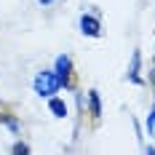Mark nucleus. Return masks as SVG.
Instances as JSON below:
<instances>
[{
  "label": "nucleus",
  "mask_w": 155,
  "mask_h": 155,
  "mask_svg": "<svg viewBox=\"0 0 155 155\" xmlns=\"http://www.w3.org/2000/svg\"><path fill=\"white\" fill-rule=\"evenodd\" d=\"M40 3H43V5H48V3H54V0H40Z\"/></svg>",
  "instance_id": "6e6552de"
},
{
  "label": "nucleus",
  "mask_w": 155,
  "mask_h": 155,
  "mask_svg": "<svg viewBox=\"0 0 155 155\" xmlns=\"http://www.w3.org/2000/svg\"><path fill=\"white\" fill-rule=\"evenodd\" d=\"M137 70H139V54H134V59H131V72H128V75L134 78V80H139V75H137Z\"/></svg>",
  "instance_id": "423d86ee"
},
{
  "label": "nucleus",
  "mask_w": 155,
  "mask_h": 155,
  "mask_svg": "<svg viewBox=\"0 0 155 155\" xmlns=\"http://www.w3.org/2000/svg\"><path fill=\"white\" fill-rule=\"evenodd\" d=\"M70 67H72V62H70V56H59V59H56V72H59V80H62L64 86H67V83H70Z\"/></svg>",
  "instance_id": "f03ea898"
},
{
  "label": "nucleus",
  "mask_w": 155,
  "mask_h": 155,
  "mask_svg": "<svg viewBox=\"0 0 155 155\" xmlns=\"http://www.w3.org/2000/svg\"><path fill=\"white\" fill-rule=\"evenodd\" d=\"M59 86H62V80L54 75V72H40V75L35 78V91L40 94V96L56 94V91H59Z\"/></svg>",
  "instance_id": "f257e3e1"
},
{
  "label": "nucleus",
  "mask_w": 155,
  "mask_h": 155,
  "mask_svg": "<svg viewBox=\"0 0 155 155\" xmlns=\"http://www.w3.org/2000/svg\"><path fill=\"white\" fill-rule=\"evenodd\" d=\"M88 104H91V115H94V118H99V115H102V104H99V94H96V91L88 94Z\"/></svg>",
  "instance_id": "20e7f679"
},
{
  "label": "nucleus",
  "mask_w": 155,
  "mask_h": 155,
  "mask_svg": "<svg viewBox=\"0 0 155 155\" xmlns=\"http://www.w3.org/2000/svg\"><path fill=\"white\" fill-rule=\"evenodd\" d=\"M147 128H150V134H153V131H155V110H153V115L147 118Z\"/></svg>",
  "instance_id": "0eeeda50"
},
{
  "label": "nucleus",
  "mask_w": 155,
  "mask_h": 155,
  "mask_svg": "<svg viewBox=\"0 0 155 155\" xmlns=\"http://www.w3.org/2000/svg\"><path fill=\"white\" fill-rule=\"evenodd\" d=\"M51 112H56L59 118H64L67 115V104H64L62 99H51Z\"/></svg>",
  "instance_id": "39448f33"
},
{
  "label": "nucleus",
  "mask_w": 155,
  "mask_h": 155,
  "mask_svg": "<svg viewBox=\"0 0 155 155\" xmlns=\"http://www.w3.org/2000/svg\"><path fill=\"white\" fill-rule=\"evenodd\" d=\"M80 30L86 32V35H94V38H96V35H99V21H96L94 16H83V19H80Z\"/></svg>",
  "instance_id": "7ed1b4c3"
}]
</instances>
